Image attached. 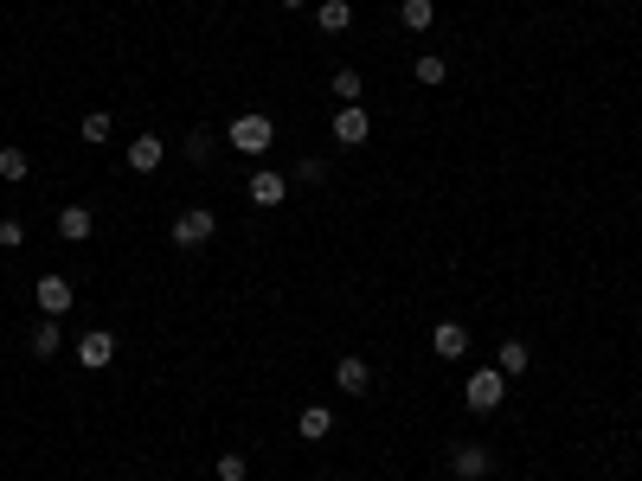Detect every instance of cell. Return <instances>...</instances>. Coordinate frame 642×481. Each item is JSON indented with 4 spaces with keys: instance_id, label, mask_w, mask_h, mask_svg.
Returning a JSON list of instances; mask_svg holds the SVG:
<instances>
[{
    "instance_id": "24",
    "label": "cell",
    "mask_w": 642,
    "mask_h": 481,
    "mask_svg": "<svg viewBox=\"0 0 642 481\" xmlns=\"http://www.w3.org/2000/svg\"><path fill=\"white\" fill-rule=\"evenodd\" d=\"M0 244H7V251H20V244H26V225H20V219H0Z\"/></svg>"
},
{
    "instance_id": "13",
    "label": "cell",
    "mask_w": 642,
    "mask_h": 481,
    "mask_svg": "<svg viewBox=\"0 0 642 481\" xmlns=\"http://www.w3.org/2000/svg\"><path fill=\"white\" fill-rule=\"evenodd\" d=\"M315 26H321V33H347V26H354V0H321Z\"/></svg>"
},
{
    "instance_id": "8",
    "label": "cell",
    "mask_w": 642,
    "mask_h": 481,
    "mask_svg": "<svg viewBox=\"0 0 642 481\" xmlns=\"http://www.w3.org/2000/svg\"><path fill=\"white\" fill-rule=\"evenodd\" d=\"M450 481H488V449L482 443L450 449Z\"/></svg>"
},
{
    "instance_id": "18",
    "label": "cell",
    "mask_w": 642,
    "mask_h": 481,
    "mask_svg": "<svg viewBox=\"0 0 642 481\" xmlns=\"http://www.w3.org/2000/svg\"><path fill=\"white\" fill-rule=\"evenodd\" d=\"M26 174H33V154H26V148H0V180L20 186Z\"/></svg>"
},
{
    "instance_id": "3",
    "label": "cell",
    "mask_w": 642,
    "mask_h": 481,
    "mask_svg": "<svg viewBox=\"0 0 642 481\" xmlns=\"http://www.w3.org/2000/svg\"><path fill=\"white\" fill-rule=\"evenodd\" d=\"M219 238V219H212L206 206H187L174 219V231H167V244H180V251H200V244H212Z\"/></svg>"
},
{
    "instance_id": "26",
    "label": "cell",
    "mask_w": 642,
    "mask_h": 481,
    "mask_svg": "<svg viewBox=\"0 0 642 481\" xmlns=\"http://www.w3.org/2000/svg\"><path fill=\"white\" fill-rule=\"evenodd\" d=\"M277 7H309V0H277Z\"/></svg>"
},
{
    "instance_id": "21",
    "label": "cell",
    "mask_w": 642,
    "mask_h": 481,
    "mask_svg": "<svg viewBox=\"0 0 642 481\" xmlns=\"http://www.w3.org/2000/svg\"><path fill=\"white\" fill-rule=\"evenodd\" d=\"M244 475H251V462L238 449H219V481H244Z\"/></svg>"
},
{
    "instance_id": "17",
    "label": "cell",
    "mask_w": 642,
    "mask_h": 481,
    "mask_svg": "<svg viewBox=\"0 0 642 481\" xmlns=\"http://www.w3.org/2000/svg\"><path fill=\"white\" fill-rule=\"evenodd\" d=\"M399 20L411 26V33H431V26H437V0H405Z\"/></svg>"
},
{
    "instance_id": "6",
    "label": "cell",
    "mask_w": 642,
    "mask_h": 481,
    "mask_svg": "<svg viewBox=\"0 0 642 481\" xmlns=\"http://www.w3.org/2000/svg\"><path fill=\"white\" fill-rule=\"evenodd\" d=\"M366 135H373V116H366L360 103H341V116H334V142H341V148H360Z\"/></svg>"
},
{
    "instance_id": "12",
    "label": "cell",
    "mask_w": 642,
    "mask_h": 481,
    "mask_svg": "<svg viewBox=\"0 0 642 481\" xmlns=\"http://www.w3.org/2000/svg\"><path fill=\"white\" fill-rule=\"evenodd\" d=\"M90 231H97V219H90V206H58V238H65V244H84Z\"/></svg>"
},
{
    "instance_id": "25",
    "label": "cell",
    "mask_w": 642,
    "mask_h": 481,
    "mask_svg": "<svg viewBox=\"0 0 642 481\" xmlns=\"http://www.w3.org/2000/svg\"><path fill=\"white\" fill-rule=\"evenodd\" d=\"M289 180H302V186H315V180H321V161H315V154H309V161H296V167H289Z\"/></svg>"
},
{
    "instance_id": "11",
    "label": "cell",
    "mask_w": 642,
    "mask_h": 481,
    "mask_svg": "<svg viewBox=\"0 0 642 481\" xmlns=\"http://www.w3.org/2000/svg\"><path fill=\"white\" fill-rule=\"evenodd\" d=\"M161 161H167V142H161V135H135V142H129V167H135V174H155Z\"/></svg>"
},
{
    "instance_id": "22",
    "label": "cell",
    "mask_w": 642,
    "mask_h": 481,
    "mask_svg": "<svg viewBox=\"0 0 642 481\" xmlns=\"http://www.w3.org/2000/svg\"><path fill=\"white\" fill-rule=\"evenodd\" d=\"M110 129H116V122L97 110V116H84V129H78V135H84V142H110Z\"/></svg>"
},
{
    "instance_id": "19",
    "label": "cell",
    "mask_w": 642,
    "mask_h": 481,
    "mask_svg": "<svg viewBox=\"0 0 642 481\" xmlns=\"http://www.w3.org/2000/svg\"><path fill=\"white\" fill-rule=\"evenodd\" d=\"M495 366L508 372V379H521V372H527V340H501V347H495Z\"/></svg>"
},
{
    "instance_id": "9",
    "label": "cell",
    "mask_w": 642,
    "mask_h": 481,
    "mask_svg": "<svg viewBox=\"0 0 642 481\" xmlns=\"http://www.w3.org/2000/svg\"><path fill=\"white\" fill-rule=\"evenodd\" d=\"M431 353H437V360H463V353H469V328H463V321H437V328H431Z\"/></svg>"
},
{
    "instance_id": "2",
    "label": "cell",
    "mask_w": 642,
    "mask_h": 481,
    "mask_svg": "<svg viewBox=\"0 0 642 481\" xmlns=\"http://www.w3.org/2000/svg\"><path fill=\"white\" fill-rule=\"evenodd\" d=\"M225 142H232L238 154H251V161H257V154H270V142H277V122H270L264 110H244V116L232 122V129H225Z\"/></svg>"
},
{
    "instance_id": "10",
    "label": "cell",
    "mask_w": 642,
    "mask_h": 481,
    "mask_svg": "<svg viewBox=\"0 0 642 481\" xmlns=\"http://www.w3.org/2000/svg\"><path fill=\"white\" fill-rule=\"evenodd\" d=\"M334 385H341L347 398H360V392H373V366L366 360H354V353H347L341 366H334Z\"/></svg>"
},
{
    "instance_id": "4",
    "label": "cell",
    "mask_w": 642,
    "mask_h": 481,
    "mask_svg": "<svg viewBox=\"0 0 642 481\" xmlns=\"http://www.w3.org/2000/svg\"><path fill=\"white\" fill-rule=\"evenodd\" d=\"M33 302H39L45 321H58V315H71V302H78V296H71L65 276H39V283H33Z\"/></svg>"
},
{
    "instance_id": "14",
    "label": "cell",
    "mask_w": 642,
    "mask_h": 481,
    "mask_svg": "<svg viewBox=\"0 0 642 481\" xmlns=\"http://www.w3.org/2000/svg\"><path fill=\"white\" fill-rule=\"evenodd\" d=\"M296 430L309 443H321V437H334V411L328 405H302V417H296Z\"/></svg>"
},
{
    "instance_id": "5",
    "label": "cell",
    "mask_w": 642,
    "mask_h": 481,
    "mask_svg": "<svg viewBox=\"0 0 642 481\" xmlns=\"http://www.w3.org/2000/svg\"><path fill=\"white\" fill-rule=\"evenodd\" d=\"M244 199H251V206H283V199H289V174H270V167H257V174H251V186H244Z\"/></svg>"
},
{
    "instance_id": "23",
    "label": "cell",
    "mask_w": 642,
    "mask_h": 481,
    "mask_svg": "<svg viewBox=\"0 0 642 481\" xmlns=\"http://www.w3.org/2000/svg\"><path fill=\"white\" fill-rule=\"evenodd\" d=\"M187 161H212V135H206V129L187 135Z\"/></svg>"
},
{
    "instance_id": "7",
    "label": "cell",
    "mask_w": 642,
    "mask_h": 481,
    "mask_svg": "<svg viewBox=\"0 0 642 481\" xmlns=\"http://www.w3.org/2000/svg\"><path fill=\"white\" fill-rule=\"evenodd\" d=\"M116 360V334L110 328H90L84 340H78V366H90V372H103Z\"/></svg>"
},
{
    "instance_id": "15",
    "label": "cell",
    "mask_w": 642,
    "mask_h": 481,
    "mask_svg": "<svg viewBox=\"0 0 642 481\" xmlns=\"http://www.w3.org/2000/svg\"><path fill=\"white\" fill-rule=\"evenodd\" d=\"M26 347H33V353H39V360H52V353H58V347H65V328H58V321H45V315H39V328H33V334H26Z\"/></svg>"
},
{
    "instance_id": "20",
    "label": "cell",
    "mask_w": 642,
    "mask_h": 481,
    "mask_svg": "<svg viewBox=\"0 0 642 481\" xmlns=\"http://www.w3.org/2000/svg\"><path fill=\"white\" fill-rule=\"evenodd\" d=\"M411 77H418V84H424V90H437V84H443V77H450V65H443V58H437V52H418V65H411Z\"/></svg>"
},
{
    "instance_id": "1",
    "label": "cell",
    "mask_w": 642,
    "mask_h": 481,
    "mask_svg": "<svg viewBox=\"0 0 642 481\" xmlns=\"http://www.w3.org/2000/svg\"><path fill=\"white\" fill-rule=\"evenodd\" d=\"M501 398H508V372H501V366H476V372H469V385H463V405L476 411V417L501 411Z\"/></svg>"
},
{
    "instance_id": "16",
    "label": "cell",
    "mask_w": 642,
    "mask_h": 481,
    "mask_svg": "<svg viewBox=\"0 0 642 481\" xmlns=\"http://www.w3.org/2000/svg\"><path fill=\"white\" fill-rule=\"evenodd\" d=\"M360 90H366V84H360L354 65H341V71L328 77V97H334V103H360Z\"/></svg>"
}]
</instances>
